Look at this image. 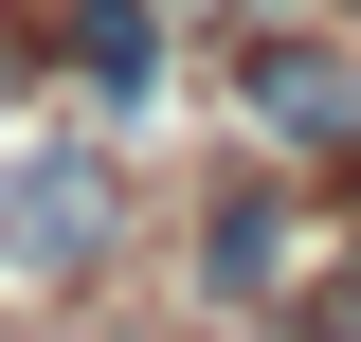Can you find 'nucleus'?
I'll return each instance as SVG.
<instances>
[{
	"instance_id": "nucleus-1",
	"label": "nucleus",
	"mask_w": 361,
	"mask_h": 342,
	"mask_svg": "<svg viewBox=\"0 0 361 342\" xmlns=\"http://www.w3.org/2000/svg\"><path fill=\"white\" fill-rule=\"evenodd\" d=\"M0 253L18 270H90L109 253V163H18L0 180Z\"/></svg>"
},
{
	"instance_id": "nucleus-4",
	"label": "nucleus",
	"mask_w": 361,
	"mask_h": 342,
	"mask_svg": "<svg viewBox=\"0 0 361 342\" xmlns=\"http://www.w3.org/2000/svg\"><path fill=\"white\" fill-rule=\"evenodd\" d=\"M271 253H289V216H271V198H235V216H217V289H253Z\"/></svg>"
},
{
	"instance_id": "nucleus-2",
	"label": "nucleus",
	"mask_w": 361,
	"mask_h": 342,
	"mask_svg": "<svg viewBox=\"0 0 361 342\" xmlns=\"http://www.w3.org/2000/svg\"><path fill=\"white\" fill-rule=\"evenodd\" d=\"M253 108H271V127H361V72H325V54H253Z\"/></svg>"
},
{
	"instance_id": "nucleus-3",
	"label": "nucleus",
	"mask_w": 361,
	"mask_h": 342,
	"mask_svg": "<svg viewBox=\"0 0 361 342\" xmlns=\"http://www.w3.org/2000/svg\"><path fill=\"white\" fill-rule=\"evenodd\" d=\"M145 37H163L145 0H90V18H73V72H90V90H145Z\"/></svg>"
}]
</instances>
